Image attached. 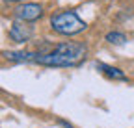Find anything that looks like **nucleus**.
Masks as SVG:
<instances>
[{"instance_id":"obj_1","label":"nucleus","mask_w":134,"mask_h":128,"mask_svg":"<svg viewBox=\"0 0 134 128\" xmlns=\"http://www.w3.org/2000/svg\"><path fill=\"white\" fill-rule=\"evenodd\" d=\"M86 52H88V46L84 43L67 41V43L56 45L50 52L39 54L36 63L45 67H75L86 58Z\"/></svg>"},{"instance_id":"obj_2","label":"nucleus","mask_w":134,"mask_h":128,"mask_svg":"<svg viewBox=\"0 0 134 128\" xmlns=\"http://www.w3.org/2000/svg\"><path fill=\"white\" fill-rule=\"evenodd\" d=\"M50 28L62 35H76L88 28L86 21H82L75 11H62L50 17Z\"/></svg>"},{"instance_id":"obj_3","label":"nucleus","mask_w":134,"mask_h":128,"mask_svg":"<svg viewBox=\"0 0 134 128\" xmlns=\"http://www.w3.org/2000/svg\"><path fill=\"white\" fill-rule=\"evenodd\" d=\"M43 15V6L34 4V2H23L19 6H15L13 17L19 22H36Z\"/></svg>"},{"instance_id":"obj_4","label":"nucleus","mask_w":134,"mask_h":128,"mask_svg":"<svg viewBox=\"0 0 134 128\" xmlns=\"http://www.w3.org/2000/svg\"><path fill=\"white\" fill-rule=\"evenodd\" d=\"M9 37L15 43H26L32 37V28L26 26V22H19V21H17L9 28Z\"/></svg>"},{"instance_id":"obj_5","label":"nucleus","mask_w":134,"mask_h":128,"mask_svg":"<svg viewBox=\"0 0 134 128\" xmlns=\"http://www.w3.org/2000/svg\"><path fill=\"white\" fill-rule=\"evenodd\" d=\"M97 69L103 72L106 78H110V80H127L125 72H123L121 69H117V67L106 65V63H97Z\"/></svg>"},{"instance_id":"obj_6","label":"nucleus","mask_w":134,"mask_h":128,"mask_svg":"<svg viewBox=\"0 0 134 128\" xmlns=\"http://www.w3.org/2000/svg\"><path fill=\"white\" fill-rule=\"evenodd\" d=\"M4 56L9 61H36L37 59V52H4Z\"/></svg>"},{"instance_id":"obj_7","label":"nucleus","mask_w":134,"mask_h":128,"mask_svg":"<svg viewBox=\"0 0 134 128\" xmlns=\"http://www.w3.org/2000/svg\"><path fill=\"white\" fill-rule=\"evenodd\" d=\"M106 41L112 43V45H123L127 41V37L121 32H110V34H106Z\"/></svg>"},{"instance_id":"obj_8","label":"nucleus","mask_w":134,"mask_h":128,"mask_svg":"<svg viewBox=\"0 0 134 128\" xmlns=\"http://www.w3.org/2000/svg\"><path fill=\"white\" fill-rule=\"evenodd\" d=\"M4 2H21V4H23L24 0H4Z\"/></svg>"}]
</instances>
